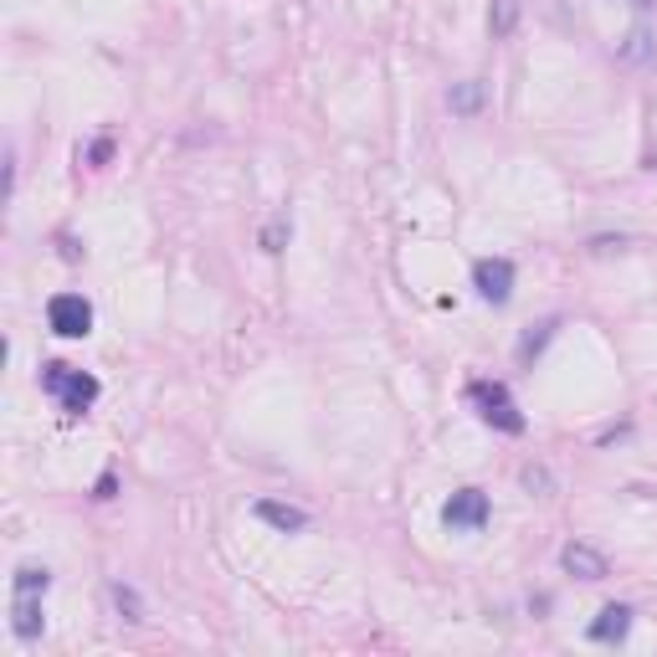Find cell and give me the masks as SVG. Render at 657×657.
Wrapping results in <instances>:
<instances>
[{"label": "cell", "instance_id": "cell-1", "mask_svg": "<svg viewBox=\"0 0 657 657\" xmlns=\"http://www.w3.org/2000/svg\"><path fill=\"white\" fill-rule=\"evenodd\" d=\"M42 390H47L68 417H83L87 406L98 401V380L83 371H72V365H47V371H42Z\"/></svg>", "mask_w": 657, "mask_h": 657}, {"label": "cell", "instance_id": "cell-2", "mask_svg": "<svg viewBox=\"0 0 657 657\" xmlns=\"http://www.w3.org/2000/svg\"><path fill=\"white\" fill-rule=\"evenodd\" d=\"M472 406H478V417L489 426H498V432H508V437H519L524 432V417H519V406H514V396H508L498 380H478V386L468 390Z\"/></svg>", "mask_w": 657, "mask_h": 657}, {"label": "cell", "instance_id": "cell-3", "mask_svg": "<svg viewBox=\"0 0 657 657\" xmlns=\"http://www.w3.org/2000/svg\"><path fill=\"white\" fill-rule=\"evenodd\" d=\"M47 324H51V335L83 339L87 329H93V304H87L83 293H57L47 304Z\"/></svg>", "mask_w": 657, "mask_h": 657}, {"label": "cell", "instance_id": "cell-4", "mask_svg": "<svg viewBox=\"0 0 657 657\" xmlns=\"http://www.w3.org/2000/svg\"><path fill=\"white\" fill-rule=\"evenodd\" d=\"M472 288H478L489 304H508V293H514V262H508V257H483V262L472 268Z\"/></svg>", "mask_w": 657, "mask_h": 657}, {"label": "cell", "instance_id": "cell-5", "mask_svg": "<svg viewBox=\"0 0 657 657\" xmlns=\"http://www.w3.org/2000/svg\"><path fill=\"white\" fill-rule=\"evenodd\" d=\"M442 519H447V529H483L489 524V493H478V489L453 493L447 508H442Z\"/></svg>", "mask_w": 657, "mask_h": 657}, {"label": "cell", "instance_id": "cell-6", "mask_svg": "<svg viewBox=\"0 0 657 657\" xmlns=\"http://www.w3.org/2000/svg\"><path fill=\"white\" fill-rule=\"evenodd\" d=\"M565 571L580 575V580H607V555L601 550H590V544H565Z\"/></svg>", "mask_w": 657, "mask_h": 657}, {"label": "cell", "instance_id": "cell-7", "mask_svg": "<svg viewBox=\"0 0 657 657\" xmlns=\"http://www.w3.org/2000/svg\"><path fill=\"white\" fill-rule=\"evenodd\" d=\"M257 519H268L272 529H304L308 524V514L304 508H293V504H278V498H257Z\"/></svg>", "mask_w": 657, "mask_h": 657}, {"label": "cell", "instance_id": "cell-8", "mask_svg": "<svg viewBox=\"0 0 657 657\" xmlns=\"http://www.w3.org/2000/svg\"><path fill=\"white\" fill-rule=\"evenodd\" d=\"M626 632H632V611L626 607H607L596 622H590V637L596 642H622Z\"/></svg>", "mask_w": 657, "mask_h": 657}, {"label": "cell", "instance_id": "cell-9", "mask_svg": "<svg viewBox=\"0 0 657 657\" xmlns=\"http://www.w3.org/2000/svg\"><path fill=\"white\" fill-rule=\"evenodd\" d=\"M47 586H51L47 571H36V565H21L16 571V596H47Z\"/></svg>", "mask_w": 657, "mask_h": 657}, {"label": "cell", "instance_id": "cell-10", "mask_svg": "<svg viewBox=\"0 0 657 657\" xmlns=\"http://www.w3.org/2000/svg\"><path fill=\"white\" fill-rule=\"evenodd\" d=\"M647 51H653V32H647V26H637V32L626 36L622 62H647Z\"/></svg>", "mask_w": 657, "mask_h": 657}, {"label": "cell", "instance_id": "cell-11", "mask_svg": "<svg viewBox=\"0 0 657 657\" xmlns=\"http://www.w3.org/2000/svg\"><path fill=\"white\" fill-rule=\"evenodd\" d=\"M550 329H555V319H550V324H540V335H529V339H524V344H519V354H524V360H529V354H535V350H540V344H544V339H550Z\"/></svg>", "mask_w": 657, "mask_h": 657}, {"label": "cell", "instance_id": "cell-12", "mask_svg": "<svg viewBox=\"0 0 657 657\" xmlns=\"http://www.w3.org/2000/svg\"><path fill=\"white\" fill-rule=\"evenodd\" d=\"M457 108H472V103H478V83H468V87H462V93H457Z\"/></svg>", "mask_w": 657, "mask_h": 657}]
</instances>
